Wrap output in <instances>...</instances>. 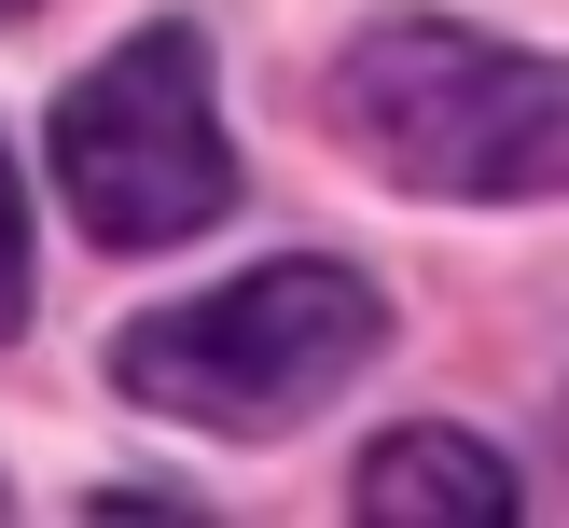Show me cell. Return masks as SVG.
<instances>
[{
	"mask_svg": "<svg viewBox=\"0 0 569 528\" xmlns=\"http://www.w3.org/2000/svg\"><path fill=\"white\" fill-rule=\"evenodd\" d=\"M333 126L403 195L528 209V195H569V56L487 42L459 14H389L333 56Z\"/></svg>",
	"mask_w": 569,
	"mask_h": 528,
	"instance_id": "6da1fadb",
	"label": "cell"
},
{
	"mask_svg": "<svg viewBox=\"0 0 569 528\" xmlns=\"http://www.w3.org/2000/svg\"><path fill=\"white\" fill-rule=\"evenodd\" d=\"M376 333H389L376 278H348V265H250L222 292H181L153 320H126L111 389L181 417V431H292V417H320L376 361Z\"/></svg>",
	"mask_w": 569,
	"mask_h": 528,
	"instance_id": "7a4b0ae2",
	"label": "cell"
},
{
	"mask_svg": "<svg viewBox=\"0 0 569 528\" xmlns=\"http://www.w3.org/2000/svg\"><path fill=\"white\" fill-rule=\"evenodd\" d=\"M56 195L98 250H181L237 209V153H222V111H209V42L194 28H139L111 42L98 70L56 98L42 126Z\"/></svg>",
	"mask_w": 569,
	"mask_h": 528,
	"instance_id": "3957f363",
	"label": "cell"
},
{
	"mask_svg": "<svg viewBox=\"0 0 569 528\" xmlns=\"http://www.w3.org/2000/svg\"><path fill=\"white\" fill-rule=\"evenodd\" d=\"M348 515L361 528H500V515H515V472H500V445L417 417V431H389L376 459H361Z\"/></svg>",
	"mask_w": 569,
	"mask_h": 528,
	"instance_id": "277c9868",
	"label": "cell"
},
{
	"mask_svg": "<svg viewBox=\"0 0 569 528\" xmlns=\"http://www.w3.org/2000/svg\"><path fill=\"white\" fill-rule=\"evenodd\" d=\"M28 320V181H14V153H0V333Z\"/></svg>",
	"mask_w": 569,
	"mask_h": 528,
	"instance_id": "5b68a950",
	"label": "cell"
},
{
	"mask_svg": "<svg viewBox=\"0 0 569 528\" xmlns=\"http://www.w3.org/2000/svg\"><path fill=\"white\" fill-rule=\"evenodd\" d=\"M556 445H569V404H556Z\"/></svg>",
	"mask_w": 569,
	"mask_h": 528,
	"instance_id": "8992f818",
	"label": "cell"
},
{
	"mask_svg": "<svg viewBox=\"0 0 569 528\" xmlns=\"http://www.w3.org/2000/svg\"><path fill=\"white\" fill-rule=\"evenodd\" d=\"M0 14H28V0H0Z\"/></svg>",
	"mask_w": 569,
	"mask_h": 528,
	"instance_id": "52a82bcc",
	"label": "cell"
}]
</instances>
